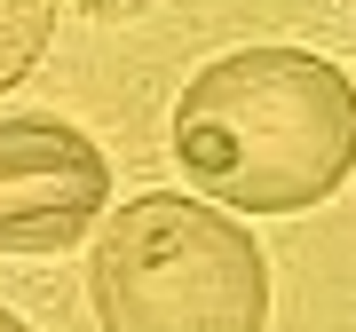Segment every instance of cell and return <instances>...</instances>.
<instances>
[{"label":"cell","mask_w":356,"mask_h":332,"mask_svg":"<svg viewBox=\"0 0 356 332\" xmlns=\"http://www.w3.org/2000/svg\"><path fill=\"white\" fill-rule=\"evenodd\" d=\"M175 166L229 214H309L356 166V88L309 48H238L175 103Z\"/></svg>","instance_id":"cell-1"},{"label":"cell","mask_w":356,"mask_h":332,"mask_svg":"<svg viewBox=\"0 0 356 332\" xmlns=\"http://www.w3.org/2000/svg\"><path fill=\"white\" fill-rule=\"evenodd\" d=\"M88 301L103 332H261L269 261L222 206L151 190L95 230Z\"/></svg>","instance_id":"cell-2"},{"label":"cell","mask_w":356,"mask_h":332,"mask_svg":"<svg viewBox=\"0 0 356 332\" xmlns=\"http://www.w3.org/2000/svg\"><path fill=\"white\" fill-rule=\"evenodd\" d=\"M111 198V158L72 119H0V254H64Z\"/></svg>","instance_id":"cell-3"},{"label":"cell","mask_w":356,"mask_h":332,"mask_svg":"<svg viewBox=\"0 0 356 332\" xmlns=\"http://www.w3.org/2000/svg\"><path fill=\"white\" fill-rule=\"evenodd\" d=\"M48 32H56V0H0V95L32 79V64L48 56Z\"/></svg>","instance_id":"cell-4"},{"label":"cell","mask_w":356,"mask_h":332,"mask_svg":"<svg viewBox=\"0 0 356 332\" xmlns=\"http://www.w3.org/2000/svg\"><path fill=\"white\" fill-rule=\"evenodd\" d=\"M88 16H127V8H143V0H79Z\"/></svg>","instance_id":"cell-5"},{"label":"cell","mask_w":356,"mask_h":332,"mask_svg":"<svg viewBox=\"0 0 356 332\" xmlns=\"http://www.w3.org/2000/svg\"><path fill=\"white\" fill-rule=\"evenodd\" d=\"M0 332H32V324H24V317H16V308H0Z\"/></svg>","instance_id":"cell-6"}]
</instances>
